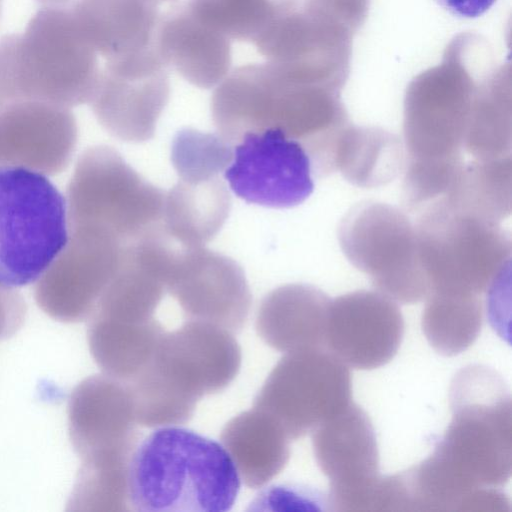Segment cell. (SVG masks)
Segmentation results:
<instances>
[{
    "label": "cell",
    "instance_id": "6da1fadb",
    "mask_svg": "<svg viewBox=\"0 0 512 512\" xmlns=\"http://www.w3.org/2000/svg\"><path fill=\"white\" fill-rule=\"evenodd\" d=\"M452 419L433 453L413 467L419 490L440 511H468L484 488L512 471L510 391L494 369L473 364L451 381Z\"/></svg>",
    "mask_w": 512,
    "mask_h": 512
},
{
    "label": "cell",
    "instance_id": "7a4b0ae2",
    "mask_svg": "<svg viewBox=\"0 0 512 512\" xmlns=\"http://www.w3.org/2000/svg\"><path fill=\"white\" fill-rule=\"evenodd\" d=\"M218 134L234 145L248 132L275 128L306 149L316 176L335 171V151L350 124L336 96L299 63L269 61L234 69L211 98Z\"/></svg>",
    "mask_w": 512,
    "mask_h": 512
},
{
    "label": "cell",
    "instance_id": "3957f363",
    "mask_svg": "<svg viewBox=\"0 0 512 512\" xmlns=\"http://www.w3.org/2000/svg\"><path fill=\"white\" fill-rule=\"evenodd\" d=\"M241 479L222 444L178 425L158 427L135 448L128 497L136 512H225Z\"/></svg>",
    "mask_w": 512,
    "mask_h": 512
},
{
    "label": "cell",
    "instance_id": "277c9868",
    "mask_svg": "<svg viewBox=\"0 0 512 512\" xmlns=\"http://www.w3.org/2000/svg\"><path fill=\"white\" fill-rule=\"evenodd\" d=\"M99 73L98 54L80 34L69 7H42L24 32L0 38V106L89 103Z\"/></svg>",
    "mask_w": 512,
    "mask_h": 512
},
{
    "label": "cell",
    "instance_id": "5b68a950",
    "mask_svg": "<svg viewBox=\"0 0 512 512\" xmlns=\"http://www.w3.org/2000/svg\"><path fill=\"white\" fill-rule=\"evenodd\" d=\"M415 230L429 291L480 295L510 274L511 237L499 223L441 198L425 207Z\"/></svg>",
    "mask_w": 512,
    "mask_h": 512
},
{
    "label": "cell",
    "instance_id": "8992f818",
    "mask_svg": "<svg viewBox=\"0 0 512 512\" xmlns=\"http://www.w3.org/2000/svg\"><path fill=\"white\" fill-rule=\"evenodd\" d=\"M68 239L66 203L45 176L0 166V287L37 281Z\"/></svg>",
    "mask_w": 512,
    "mask_h": 512
},
{
    "label": "cell",
    "instance_id": "52a82bcc",
    "mask_svg": "<svg viewBox=\"0 0 512 512\" xmlns=\"http://www.w3.org/2000/svg\"><path fill=\"white\" fill-rule=\"evenodd\" d=\"M165 191L106 145L78 158L66 190L67 226H91L130 244L162 224Z\"/></svg>",
    "mask_w": 512,
    "mask_h": 512
},
{
    "label": "cell",
    "instance_id": "ba28073f",
    "mask_svg": "<svg viewBox=\"0 0 512 512\" xmlns=\"http://www.w3.org/2000/svg\"><path fill=\"white\" fill-rule=\"evenodd\" d=\"M338 241L349 262L377 291L402 304L426 298L429 285L415 225L398 208L374 201L355 205L339 223Z\"/></svg>",
    "mask_w": 512,
    "mask_h": 512
},
{
    "label": "cell",
    "instance_id": "9c48e42d",
    "mask_svg": "<svg viewBox=\"0 0 512 512\" xmlns=\"http://www.w3.org/2000/svg\"><path fill=\"white\" fill-rule=\"evenodd\" d=\"M351 375L326 349L286 353L274 366L253 401L290 440L299 439L346 408Z\"/></svg>",
    "mask_w": 512,
    "mask_h": 512
},
{
    "label": "cell",
    "instance_id": "30bf717a",
    "mask_svg": "<svg viewBox=\"0 0 512 512\" xmlns=\"http://www.w3.org/2000/svg\"><path fill=\"white\" fill-rule=\"evenodd\" d=\"M166 67L155 44L106 61L89 102L98 122L123 141L153 138L170 97Z\"/></svg>",
    "mask_w": 512,
    "mask_h": 512
},
{
    "label": "cell",
    "instance_id": "8fae6325",
    "mask_svg": "<svg viewBox=\"0 0 512 512\" xmlns=\"http://www.w3.org/2000/svg\"><path fill=\"white\" fill-rule=\"evenodd\" d=\"M315 460L330 480L336 511H378L382 477L373 424L351 402L312 432Z\"/></svg>",
    "mask_w": 512,
    "mask_h": 512
},
{
    "label": "cell",
    "instance_id": "7c38bea8",
    "mask_svg": "<svg viewBox=\"0 0 512 512\" xmlns=\"http://www.w3.org/2000/svg\"><path fill=\"white\" fill-rule=\"evenodd\" d=\"M127 245L101 231L68 230L65 246L37 280L38 306L61 322L88 320L118 271Z\"/></svg>",
    "mask_w": 512,
    "mask_h": 512
},
{
    "label": "cell",
    "instance_id": "4fadbf2b",
    "mask_svg": "<svg viewBox=\"0 0 512 512\" xmlns=\"http://www.w3.org/2000/svg\"><path fill=\"white\" fill-rule=\"evenodd\" d=\"M224 174L239 198L270 208L297 206L314 190L306 149L275 128L244 134L233 145V159Z\"/></svg>",
    "mask_w": 512,
    "mask_h": 512
},
{
    "label": "cell",
    "instance_id": "5bb4252c",
    "mask_svg": "<svg viewBox=\"0 0 512 512\" xmlns=\"http://www.w3.org/2000/svg\"><path fill=\"white\" fill-rule=\"evenodd\" d=\"M165 286L185 319L207 322L233 334L247 322L250 288L241 266L226 255L205 247L180 248Z\"/></svg>",
    "mask_w": 512,
    "mask_h": 512
},
{
    "label": "cell",
    "instance_id": "9a60e30c",
    "mask_svg": "<svg viewBox=\"0 0 512 512\" xmlns=\"http://www.w3.org/2000/svg\"><path fill=\"white\" fill-rule=\"evenodd\" d=\"M149 363L177 391L199 402L232 383L242 352L232 332L185 319L178 329L164 332Z\"/></svg>",
    "mask_w": 512,
    "mask_h": 512
},
{
    "label": "cell",
    "instance_id": "2e32d148",
    "mask_svg": "<svg viewBox=\"0 0 512 512\" xmlns=\"http://www.w3.org/2000/svg\"><path fill=\"white\" fill-rule=\"evenodd\" d=\"M403 335L399 306L377 290H358L331 300L325 349L348 367L373 370L387 364Z\"/></svg>",
    "mask_w": 512,
    "mask_h": 512
},
{
    "label": "cell",
    "instance_id": "e0dca14e",
    "mask_svg": "<svg viewBox=\"0 0 512 512\" xmlns=\"http://www.w3.org/2000/svg\"><path fill=\"white\" fill-rule=\"evenodd\" d=\"M68 426L81 461L133 453L141 440L129 384L104 373L84 379L72 391Z\"/></svg>",
    "mask_w": 512,
    "mask_h": 512
},
{
    "label": "cell",
    "instance_id": "ac0fdd59",
    "mask_svg": "<svg viewBox=\"0 0 512 512\" xmlns=\"http://www.w3.org/2000/svg\"><path fill=\"white\" fill-rule=\"evenodd\" d=\"M470 106L465 84L419 83L412 87L404 108L405 164H462Z\"/></svg>",
    "mask_w": 512,
    "mask_h": 512
},
{
    "label": "cell",
    "instance_id": "d6986e66",
    "mask_svg": "<svg viewBox=\"0 0 512 512\" xmlns=\"http://www.w3.org/2000/svg\"><path fill=\"white\" fill-rule=\"evenodd\" d=\"M77 139L76 119L67 107L38 101L0 106V165L59 174Z\"/></svg>",
    "mask_w": 512,
    "mask_h": 512
},
{
    "label": "cell",
    "instance_id": "ffe728a7",
    "mask_svg": "<svg viewBox=\"0 0 512 512\" xmlns=\"http://www.w3.org/2000/svg\"><path fill=\"white\" fill-rule=\"evenodd\" d=\"M68 7L80 34L106 61L154 45L163 17L153 0H75Z\"/></svg>",
    "mask_w": 512,
    "mask_h": 512
},
{
    "label": "cell",
    "instance_id": "44dd1931",
    "mask_svg": "<svg viewBox=\"0 0 512 512\" xmlns=\"http://www.w3.org/2000/svg\"><path fill=\"white\" fill-rule=\"evenodd\" d=\"M331 299L309 284H286L261 301L255 327L271 348L285 353L325 349Z\"/></svg>",
    "mask_w": 512,
    "mask_h": 512
},
{
    "label": "cell",
    "instance_id": "7402d4cb",
    "mask_svg": "<svg viewBox=\"0 0 512 512\" xmlns=\"http://www.w3.org/2000/svg\"><path fill=\"white\" fill-rule=\"evenodd\" d=\"M155 46L166 66L199 88H212L229 73L230 40L199 21L186 6L162 17Z\"/></svg>",
    "mask_w": 512,
    "mask_h": 512
},
{
    "label": "cell",
    "instance_id": "603a6c76",
    "mask_svg": "<svg viewBox=\"0 0 512 512\" xmlns=\"http://www.w3.org/2000/svg\"><path fill=\"white\" fill-rule=\"evenodd\" d=\"M220 440L249 488L270 482L290 458L289 437L270 415L254 407L230 419Z\"/></svg>",
    "mask_w": 512,
    "mask_h": 512
},
{
    "label": "cell",
    "instance_id": "cb8c5ba5",
    "mask_svg": "<svg viewBox=\"0 0 512 512\" xmlns=\"http://www.w3.org/2000/svg\"><path fill=\"white\" fill-rule=\"evenodd\" d=\"M231 210V197L219 176L179 179L165 192V232L184 248L203 247L220 231Z\"/></svg>",
    "mask_w": 512,
    "mask_h": 512
},
{
    "label": "cell",
    "instance_id": "d4e9b609",
    "mask_svg": "<svg viewBox=\"0 0 512 512\" xmlns=\"http://www.w3.org/2000/svg\"><path fill=\"white\" fill-rule=\"evenodd\" d=\"M406 163L401 139L380 127L349 124L335 152V170L351 184L376 188L393 181Z\"/></svg>",
    "mask_w": 512,
    "mask_h": 512
},
{
    "label": "cell",
    "instance_id": "484cf974",
    "mask_svg": "<svg viewBox=\"0 0 512 512\" xmlns=\"http://www.w3.org/2000/svg\"><path fill=\"white\" fill-rule=\"evenodd\" d=\"M164 332L155 317L136 323L90 318L87 339L102 372L129 382L151 360Z\"/></svg>",
    "mask_w": 512,
    "mask_h": 512
},
{
    "label": "cell",
    "instance_id": "4316f807",
    "mask_svg": "<svg viewBox=\"0 0 512 512\" xmlns=\"http://www.w3.org/2000/svg\"><path fill=\"white\" fill-rule=\"evenodd\" d=\"M425 299L421 325L430 346L448 357L467 350L483 323L480 295L431 290Z\"/></svg>",
    "mask_w": 512,
    "mask_h": 512
},
{
    "label": "cell",
    "instance_id": "83f0119b",
    "mask_svg": "<svg viewBox=\"0 0 512 512\" xmlns=\"http://www.w3.org/2000/svg\"><path fill=\"white\" fill-rule=\"evenodd\" d=\"M511 155L463 164L443 199L450 205L499 223L511 214Z\"/></svg>",
    "mask_w": 512,
    "mask_h": 512
},
{
    "label": "cell",
    "instance_id": "f1b7e54d",
    "mask_svg": "<svg viewBox=\"0 0 512 512\" xmlns=\"http://www.w3.org/2000/svg\"><path fill=\"white\" fill-rule=\"evenodd\" d=\"M282 4L279 0H189L185 6L229 40L253 43Z\"/></svg>",
    "mask_w": 512,
    "mask_h": 512
},
{
    "label": "cell",
    "instance_id": "f546056e",
    "mask_svg": "<svg viewBox=\"0 0 512 512\" xmlns=\"http://www.w3.org/2000/svg\"><path fill=\"white\" fill-rule=\"evenodd\" d=\"M512 128L509 98L483 96L470 106L463 148L475 159L511 155Z\"/></svg>",
    "mask_w": 512,
    "mask_h": 512
},
{
    "label": "cell",
    "instance_id": "4dcf8cb0",
    "mask_svg": "<svg viewBox=\"0 0 512 512\" xmlns=\"http://www.w3.org/2000/svg\"><path fill=\"white\" fill-rule=\"evenodd\" d=\"M233 146L219 134L180 130L171 145V162L179 179H208L227 169Z\"/></svg>",
    "mask_w": 512,
    "mask_h": 512
},
{
    "label": "cell",
    "instance_id": "1f68e13d",
    "mask_svg": "<svg viewBox=\"0 0 512 512\" xmlns=\"http://www.w3.org/2000/svg\"><path fill=\"white\" fill-rule=\"evenodd\" d=\"M26 304L22 296L0 287V340L12 336L23 324Z\"/></svg>",
    "mask_w": 512,
    "mask_h": 512
},
{
    "label": "cell",
    "instance_id": "d6a6232c",
    "mask_svg": "<svg viewBox=\"0 0 512 512\" xmlns=\"http://www.w3.org/2000/svg\"><path fill=\"white\" fill-rule=\"evenodd\" d=\"M441 8L460 19H474L489 11L497 0H434Z\"/></svg>",
    "mask_w": 512,
    "mask_h": 512
},
{
    "label": "cell",
    "instance_id": "836d02e7",
    "mask_svg": "<svg viewBox=\"0 0 512 512\" xmlns=\"http://www.w3.org/2000/svg\"><path fill=\"white\" fill-rule=\"evenodd\" d=\"M42 7H68L75 0H37Z\"/></svg>",
    "mask_w": 512,
    "mask_h": 512
},
{
    "label": "cell",
    "instance_id": "e575fe53",
    "mask_svg": "<svg viewBox=\"0 0 512 512\" xmlns=\"http://www.w3.org/2000/svg\"><path fill=\"white\" fill-rule=\"evenodd\" d=\"M0 14H1V1H0Z\"/></svg>",
    "mask_w": 512,
    "mask_h": 512
}]
</instances>
